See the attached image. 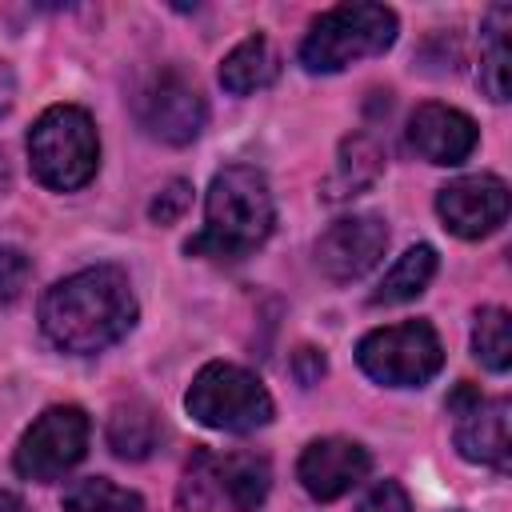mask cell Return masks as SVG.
Here are the masks:
<instances>
[{"instance_id":"6da1fadb","label":"cell","mask_w":512,"mask_h":512,"mask_svg":"<svg viewBox=\"0 0 512 512\" xmlns=\"http://www.w3.org/2000/svg\"><path fill=\"white\" fill-rule=\"evenodd\" d=\"M136 324V296L116 264L80 268L56 280L40 300V328L44 336L76 356L104 352Z\"/></svg>"},{"instance_id":"7a4b0ae2","label":"cell","mask_w":512,"mask_h":512,"mask_svg":"<svg viewBox=\"0 0 512 512\" xmlns=\"http://www.w3.org/2000/svg\"><path fill=\"white\" fill-rule=\"evenodd\" d=\"M276 224L268 176L252 164H228L212 176L204 196V228L184 244L188 256L244 260L256 252Z\"/></svg>"},{"instance_id":"3957f363","label":"cell","mask_w":512,"mask_h":512,"mask_svg":"<svg viewBox=\"0 0 512 512\" xmlns=\"http://www.w3.org/2000/svg\"><path fill=\"white\" fill-rule=\"evenodd\" d=\"M396 32H400L396 12L384 4H336L312 20L296 60L312 76L344 72L356 60L384 56L396 44Z\"/></svg>"},{"instance_id":"277c9868","label":"cell","mask_w":512,"mask_h":512,"mask_svg":"<svg viewBox=\"0 0 512 512\" xmlns=\"http://www.w3.org/2000/svg\"><path fill=\"white\" fill-rule=\"evenodd\" d=\"M28 164L32 176L52 192L84 188L100 168V136L84 108L52 104L28 128Z\"/></svg>"},{"instance_id":"5b68a950","label":"cell","mask_w":512,"mask_h":512,"mask_svg":"<svg viewBox=\"0 0 512 512\" xmlns=\"http://www.w3.org/2000/svg\"><path fill=\"white\" fill-rule=\"evenodd\" d=\"M272 488V464L260 452H224L192 448L176 504L180 512H216L220 504L232 512H256Z\"/></svg>"},{"instance_id":"8992f818","label":"cell","mask_w":512,"mask_h":512,"mask_svg":"<svg viewBox=\"0 0 512 512\" xmlns=\"http://www.w3.org/2000/svg\"><path fill=\"white\" fill-rule=\"evenodd\" d=\"M184 408L196 424L216 428V432H256L272 420V396L268 388L240 364L228 360H212L204 364L184 396Z\"/></svg>"},{"instance_id":"52a82bcc","label":"cell","mask_w":512,"mask_h":512,"mask_svg":"<svg viewBox=\"0 0 512 512\" xmlns=\"http://www.w3.org/2000/svg\"><path fill=\"white\" fill-rule=\"evenodd\" d=\"M356 364L384 388H420L444 368V344L428 320L372 328L356 344Z\"/></svg>"},{"instance_id":"ba28073f","label":"cell","mask_w":512,"mask_h":512,"mask_svg":"<svg viewBox=\"0 0 512 512\" xmlns=\"http://www.w3.org/2000/svg\"><path fill=\"white\" fill-rule=\"evenodd\" d=\"M88 432H92V424L80 404H52L20 436V444L12 452V468L36 484L60 480L68 468H76L84 460Z\"/></svg>"},{"instance_id":"9c48e42d","label":"cell","mask_w":512,"mask_h":512,"mask_svg":"<svg viewBox=\"0 0 512 512\" xmlns=\"http://www.w3.org/2000/svg\"><path fill=\"white\" fill-rule=\"evenodd\" d=\"M136 120L160 144H192L204 132L208 104L196 80L180 68H160L136 92Z\"/></svg>"},{"instance_id":"30bf717a","label":"cell","mask_w":512,"mask_h":512,"mask_svg":"<svg viewBox=\"0 0 512 512\" xmlns=\"http://www.w3.org/2000/svg\"><path fill=\"white\" fill-rule=\"evenodd\" d=\"M448 412L456 416L452 440L456 452L472 464L508 472L512 464V432H508V396H480V388L472 384H456V392L448 396Z\"/></svg>"},{"instance_id":"8fae6325","label":"cell","mask_w":512,"mask_h":512,"mask_svg":"<svg viewBox=\"0 0 512 512\" xmlns=\"http://www.w3.org/2000/svg\"><path fill=\"white\" fill-rule=\"evenodd\" d=\"M384 248H388V224L376 212H352L320 232L312 256L332 284H352L380 264Z\"/></svg>"},{"instance_id":"7c38bea8","label":"cell","mask_w":512,"mask_h":512,"mask_svg":"<svg viewBox=\"0 0 512 512\" xmlns=\"http://www.w3.org/2000/svg\"><path fill=\"white\" fill-rule=\"evenodd\" d=\"M436 212L444 228L460 240L492 236L508 220V184L492 172L460 176L436 192Z\"/></svg>"},{"instance_id":"4fadbf2b","label":"cell","mask_w":512,"mask_h":512,"mask_svg":"<svg viewBox=\"0 0 512 512\" xmlns=\"http://www.w3.org/2000/svg\"><path fill=\"white\" fill-rule=\"evenodd\" d=\"M372 472V456L364 444L348 440V436H320L312 440L300 460H296V480L304 484V492L320 504L340 500L344 492H352L364 476Z\"/></svg>"},{"instance_id":"5bb4252c","label":"cell","mask_w":512,"mask_h":512,"mask_svg":"<svg viewBox=\"0 0 512 512\" xmlns=\"http://www.w3.org/2000/svg\"><path fill=\"white\" fill-rule=\"evenodd\" d=\"M476 140H480L476 120L452 104L428 100L408 116V148L428 164H440V168L464 164L472 156Z\"/></svg>"},{"instance_id":"9a60e30c","label":"cell","mask_w":512,"mask_h":512,"mask_svg":"<svg viewBox=\"0 0 512 512\" xmlns=\"http://www.w3.org/2000/svg\"><path fill=\"white\" fill-rule=\"evenodd\" d=\"M380 172H384V148H380L368 132H352V136L340 140L336 168H332V176L324 180V196H328V200L360 196L364 188L376 184Z\"/></svg>"},{"instance_id":"2e32d148","label":"cell","mask_w":512,"mask_h":512,"mask_svg":"<svg viewBox=\"0 0 512 512\" xmlns=\"http://www.w3.org/2000/svg\"><path fill=\"white\" fill-rule=\"evenodd\" d=\"M280 76V56L268 36H244L220 60V88L232 96H252Z\"/></svg>"},{"instance_id":"e0dca14e","label":"cell","mask_w":512,"mask_h":512,"mask_svg":"<svg viewBox=\"0 0 512 512\" xmlns=\"http://www.w3.org/2000/svg\"><path fill=\"white\" fill-rule=\"evenodd\" d=\"M436 248L432 244H412L388 272H384V280H380V288L368 296V304L372 308H388V304H408V300H416L428 284H432V276H436Z\"/></svg>"},{"instance_id":"ac0fdd59","label":"cell","mask_w":512,"mask_h":512,"mask_svg":"<svg viewBox=\"0 0 512 512\" xmlns=\"http://www.w3.org/2000/svg\"><path fill=\"white\" fill-rule=\"evenodd\" d=\"M160 444V416L144 400L116 404L108 416V448L120 460H148Z\"/></svg>"},{"instance_id":"d6986e66","label":"cell","mask_w":512,"mask_h":512,"mask_svg":"<svg viewBox=\"0 0 512 512\" xmlns=\"http://www.w3.org/2000/svg\"><path fill=\"white\" fill-rule=\"evenodd\" d=\"M64 512H144V496L132 488H120L108 476H84L72 480L60 496Z\"/></svg>"},{"instance_id":"ffe728a7","label":"cell","mask_w":512,"mask_h":512,"mask_svg":"<svg viewBox=\"0 0 512 512\" xmlns=\"http://www.w3.org/2000/svg\"><path fill=\"white\" fill-rule=\"evenodd\" d=\"M508 20H512V8L508 4H496L484 20V56H480V88L488 100L504 104L508 100V44H504V32H508Z\"/></svg>"},{"instance_id":"44dd1931","label":"cell","mask_w":512,"mask_h":512,"mask_svg":"<svg viewBox=\"0 0 512 512\" xmlns=\"http://www.w3.org/2000/svg\"><path fill=\"white\" fill-rule=\"evenodd\" d=\"M472 352L488 372H508L512 368V320L504 308L488 304L472 320Z\"/></svg>"},{"instance_id":"7402d4cb","label":"cell","mask_w":512,"mask_h":512,"mask_svg":"<svg viewBox=\"0 0 512 512\" xmlns=\"http://www.w3.org/2000/svg\"><path fill=\"white\" fill-rule=\"evenodd\" d=\"M32 280V260L28 252L12 248V244H0V300H16Z\"/></svg>"},{"instance_id":"603a6c76","label":"cell","mask_w":512,"mask_h":512,"mask_svg":"<svg viewBox=\"0 0 512 512\" xmlns=\"http://www.w3.org/2000/svg\"><path fill=\"white\" fill-rule=\"evenodd\" d=\"M188 204H192V184H188V180H168V184L152 196L148 216H152V224H176Z\"/></svg>"},{"instance_id":"cb8c5ba5","label":"cell","mask_w":512,"mask_h":512,"mask_svg":"<svg viewBox=\"0 0 512 512\" xmlns=\"http://www.w3.org/2000/svg\"><path fill=\"white\" fill-rule=\"evenodd\" d=\"M356 512H412V500L396 480H376L356 504Z\"/></svg>"},{"instance_id":"d4e9b609","label":"cell","mask_w":512,"mask_h":512,"mask_svg":"<svg viewBox=\"0 0 512 512\" xmlns=\"http://www.w3.org/2000/svg\"><path fill=\"white\" fill-rule=\"evenodd\" d=\"M12 104H16V72H12V64L0 60V116H8Z\"/></svg>"},{"instance_id":"484cf974","label":"cell","mask_w":512,"mask_h":512,"mask_svg":"<svg viewBox=\"0 0 512 512\" xmlns=\"http://www.w3.org/2000/svg\"><path fill=\"white\" fill-rule=\"evenodd\" d=\"M0 512H28V504H24L16 492H4V488H0Z\"/></svg>"}]
</instances>
